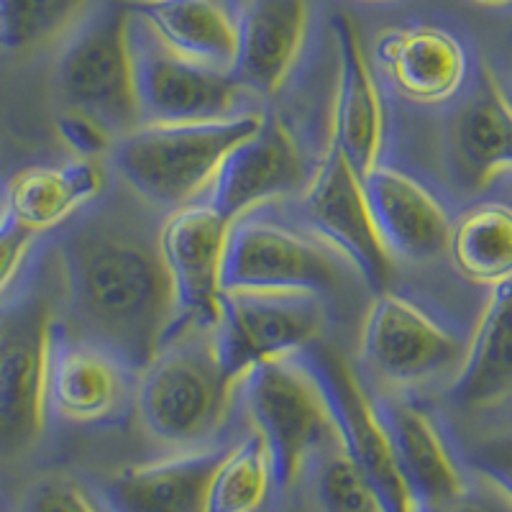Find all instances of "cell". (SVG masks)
<instances>
[{"instance_id": "6da1fadb", "label": "cell", "mask_w": 512, "mask_h": 512, "mask_svg": "<svg viewBox=\"0 0 512 512\" xmlns=\"http://www.w3.org/2000/svg\"><path fill=\"white\" fill-rule=\"evenodd\" d=\"M62 295L85 336L136 374L175 333V300L159 231L128 213L95 210L57 246Z\"/></svg>"}, {"instance_id": "7a4b0ae2", "label": "cell", "mask_w": 512, "mask_h": 512, "mask_svg": "<svg viewBox=\"0 0 512 512\" xmlns=\"http://www.w3.org/2000/svg\"><path fill=\"white\" fill-rule=\"evenodd\" d=\"M262 123L259 111L213 121L141 123L118 136L108 154L128 190L154 208L175 210L203 192L223 157Z\"/></svg>"}, {"instance_id": "3957f363", "label": "cell", "mask_w": 512, "mask_h": 512, "mask_svg": "<svg viewBox=\"0 0 512 512\" xmlns=\"http://www.w3.org/2000/svg\"><path fill=\"white\" fill-rule=\"evenodd\" d=\"M236 384L213 349L210 331H190L167 341L136 374L134 402L149 436L198 448L226 420Z\"/></svg>"}, {"instance_id": "277c9868", "label": "cell", "mask_w": 512, "mask_h": 512, "mask_svg": "<svg viewBox=\"0 0 512 512\" xmlns=\"http://www.w3.org/2000/svg\"><path fill=\"white\" fill-rule=\"evenodd\" d=\"M44 269L0 297V459H18L47 425V372L57 331V297Z\"/></svg>"}, {"instance_id": "5b68a950", "label": "cell", "mask_w": 512, "mask_h": 512, "mask_svg": "<svg viewBox=\"0 0 512 512\" xmlns=\"http://www.w3.org/2000/svg\"><path fill=\"white\" fill-rule=\"evenodd\" d=\"M272 464V487L290 495L315 459L341 446L336 420L297 356L249 369L236 384Z\"/></svg>"}, {"instance_id": "8992f818", "label": "cell", "mask_w": 512, "mask_h": 512, "mask_svg": "<svg viewBox=\"0 0 512 512\" xmlns=\"http://www.w3.org/2000/svg\"><path fill=\"white\" fill-rule=\"evenodd\" d=\"M131 24L126 0H103L67 36L57 59V88L67 111L95 118L113 136L141 126Z\"/></svg>"}, {"instance_id": "52a82bcc", "label": "cell", "mask_w": 512, "mask_h": 512, "mask_svg": "<svg viewBox=\"0 0 512 512\" xmlns=\"http://www.w3.org/2000/svg\"><path fill=\"white\" fill-rule=\"evenodd\" d=\"M326 310L308 292L223 290L210 341L236 382L249 369L287 359L318 341Z\"/></svg>"}, {"instance_id": "ba28073f", "label": "cell", "mask_w": 512, "mask_h": 512, "mask_svg": "<svg viewBox=\"0 0 512 512\" xmlns=\"http://www.w3.org/2000/svg\"><path fill=\"white\" fill-rule=\"evenodd\" d=\"M346 267L328 244L285 223L236 218L223 251V290L308 292L326 295L341 282Z\"/></svg>"}, {"instance_id": "9c48e42d", "label": "cell", "mask_w": 512, "mask_h": 512, "mask_svg": "<svg viewBox=\"0 0 512 512\" xmlns=\"http://www.w3.org/2000/svg\"><path fill=\"white\" fill-rule=\"evenodd\" d=\"M297 361L315 377L336 420L341 448L377 489L384 512H420L408 482L402 477L387 428L377 413L374 397L367 395L359 374L331 346L313 341L297 351Z\"/></svg>"}, {"instance_id": "30bf717a", "label": "cell", "mask_w": 512, "mask_h": 512, "mask_svg": "<svg viewBox=\"0 0 512 512\" xmlns=\"http://www.w3.org/2000/svg\"><path fill=\"white\" fill-rule=\"evenodd\" d=\"M300 210L315 236L331 246L374 295L387 290L395 259L384 249L374 228L361 175L331 141L323 162L305 182Z\"/></svg>"}, {"instance_id": "8fae6325", "label": "cell", "mask_w": 512, "mask_h": 512, "mask_svg": "<svg viewBox=\"0 0 512 512\" xmlns=\"http://www.w3.org/2000/svg\"><path fill=\"white\" fill-rule=\"evenodd\" d=\"M228 228L231 221L208 203L175 208L159 226V254L175 300L172 338L210 331L216 323Z\"/></svg>"}, {"instance_id": "7c38bea8", "label": "cell", "mask_w": 512, "mask_h": 512, "mask_svg": "<svg viewBox=\"0 0 512 512\" xmlns=\"http://www.w3.org/2000/svg\"><path fill=\"white\" fill-rule=\"evenodd\" d=\"M359 354L379 379L420 384L456 367L464 346L454 331L410 297L382 290L361 320Z\"/></svg>"}, {"instance_id": "4fadbf2b", "label": "cell", "mask_w": 512, "mask_h": 512, "mask_svg": "<svg viewBox=\"0 0 512 512\" xmlns=\"http://www.w3.org/2000/svg\"><path fill=\"white\" fill-rule=\"evenodd\" d=\"M131 47L141 123L213 121L239 111L244 88L231 72L210 70L177 57L164 49L136 16L131 24Z\"/></svg>"}, {"instance_id": "5bb4252c", "label": "cell", "mask_w": 512, "mask_h": 512, "mask_svg": "<svg viewBox=\"0 0 512 512\" xmlns=\"http://www.w3.org/2000/svg\"><path fill=\"white\" fill-rule=\"evenodd\" d=\"M134 397L136 372L126 361L57 323L47 372L49 413L80 425L108 423L121 418Z\"/></svg>"}, {"instance_id": "9a60e30c", "label": "cell", "mask_w": 512, "mask_h": 512, "mask_svg": "<svg viewBox=\"0 0 512 512\" xmlns=\"http://www.w3.org/2000/svg\"><path fill=\"white\" fill-rule=\"evenodd\" d=\"M308 182L303 149L282 118L264 116L254 134L241 139L218 164L208 205L228 221L246 216L269 200L303 190Z\"/></svg>"}, {"instance_id": "2e32d148", "label": "cell", "mask_w": 512, "mask_h": 512, "mask_svg": "<svg viewBox=\"0 0 512 512\" xmlns=\"http://www.w3.org/2000/svg\"><path fill=\"white\" fill-rule=\"evenodd\" d=\"M361 187L374 228L392 259L423 264L446 254L454 218L418 180L379 162L361 175Z\"/></svg>"}, {"instance_id": "e0dca14e", "label": "cell", "mask_w": 512, "mask_h": 512, "mask_svg": "<svg viewBox=\"0 0 512 512\" xmlns=\"http://www.w3.org/2000/svg\"><path fill=\"white\" fill-rule=\"evenodd\" d=\"M233 18V80L256 95H274L303 54L310 29V0H241Z\"/></svg>"}, {"instance_id": "ac0fdd59", "label": "cell", "mask_w": 512, "mask_h": 512, "mask_svg": "<svg viewBox=\"0 0 512 512\" xmlns=\"http://www.w3.org/2000/svg\"><path fill=\"white\" fill-rule=\"evenodd\" d=\"M374 405L420 512L461 495L469 474L431 410L408 397H374Z\"/></svg>"}, {"instance_id": "d6986e66", "label": "cell", "mask_w": 512, "mask_h": 512, "mask_svg": "<svg viewBox=\"0 0 512 512\" xmlns=\"http://www.w3.org/2000/svg\"><path fill=\"white\" fill-rule=\"evenodd\" d=\"M336 44L338 77L331 116V144H336L351 167L364 175L382 162L384 105L379 85L361 47L354 18L336 13L331 18Z\"/></svg>"}, {"instance_id": "ffe728a7", "label": "cell", "mask_w": 512, "mask_h": 512, "mask_svg": "<svg viewBox=\"0 0 512 512\" xmlns=\"http://www.w3.org/2000/svg\"><path fill=\"white\" fill-rule=\"evenodd\" d=\"M374 57L405 100L438 105L459 95L469 75V54L451 31L438 26H395L377 36Z\"/></svg>"}, {"instance_id": "44dd1931", "label": "cell", "mask_w": 512, "mask_h": 512, "mask_svg": "<svg viewBox=\"0 0 512 512\" xmlns=\"http://www.w3.org/2000/svg\"><path fill=\"white\" fill-rule=\"evenodd\" d=\"M446 149L451 172L466 190H484L512 175V103L489 72L448 121Z\"/></svg>"}, {"instance_id": "7402d4cb", "label": "cell", "mask_w": 512, "mask_h": 512, "mask_svg": "<svg viewBox=\"0 0 512 512\" xmlns=\"http://www.w3.org/2000/svg\"><path fill=\"white\" fill-rule=\"evenodd\" d=\"M231 446L187 448L162 461L126 466L100 484L111 512H203L210 477Z\"/></svg>"}, {"instance_id": "603a6c76", "label": "cell", "mask_w": 512, "mask_h": 512, "mask_svg": "<svg viewBox=\"0 0 512 512\" xmlns=\"http://www.w3.org/2000/svg\"><path fill=\"white\" fill-rule=\"evenodd\" d=\"M448 397L466 410L497 408L512 397V280L489 287Z\"/></svg>"}, {"instance_id": "cb8c5ba5", "label": "cell", "mask_w": 512, "mask_h": 512, "mask_svg": "<svg viewBox=\"0 0 512 512\" xmlns=\"http://www.w3.org/2000/svg\"><path fill=\"white\" fill-rule=\"evenodd\" d=\"M136 21L182 59L231 72L236 59V18L221 0H131Z\"/></svg>"}, {"instance_id": "d4e9b609", "label": "cell", "mask_w": 512, "mask_h": 512, "mask_svg": "<svg viewBox=\"0 0 512 512\" xmlns=\"http://www.w3.org/2000/svg\"><path fill=\"white\" fill-rule=\"evenodd\" d=\"M103 185V169L95 159L75 157L59 167H29L8 185L6 213L39 236L93 203Z\"/></svg>"}, {"instance_id": "484cf974", "label": "cell", "mask_w": 512, "mask_h": 512, "mask_svg": "<svg viewBox=\"0 0 512 512\" xmlns=\"http://www.w3.org/2000/svg\"><path fill=\"white\" fill-rule=\"evenodd\" d=\"M446 254L464 280L497 287L512 280V205L479 203L451 221Z\"/></svg>"}, {"instance_id": "4316f807", "label": "cell", "mask_w": 512, "mask_h": 512, "mask_svg": "<svg viewBox=\"0 0 512 512\" xmlns=\"http://www.w3.org/2000/svg\"><path fill=\"white\" fill-rule=\"evenodd\" d=\"M272 489V464L259 433L231 446L210 477L203 512H256Z\"/></svg>"}, {"instance_id": "83f0119b", "label": "cell", "mask_w": 512, "mask_h": 512, "mask_svg": "<svg viewBox=\"0 0 512 512\" xmlns=\"http://www.w3.org/2000/svg\"><path fill=\"white\" fill-rule=\"evenodd\" d=\"M95 0H0V52L24 54L70 36Z\"/></svg>"}, {"instance_id": "f1b7e54d", "label": "cell", "mask_w": 512, "mask_h": 512, "mask_svg": "<svg viewBox=\"0 0 512 512\" xmlns=\"http://www.w3.org/2000/svg\"><path fill=\"white\" fill-rule=\"evenodd\" d=\"M315 474V500L323 512H384L377 489L338 446L320 456Z\"/></svg>"}, {"instance_id": "f546056e", "label": "cell", "mask_w": 512, "mask_h": 512, "mask_svg": "<svg viewBox=\"0 0 512 512\" xmlns=\"http://www.w3.org/2000/svg\"><path fill=\"white\" fill-rule=\"evenodd\" d=\"M18 512H111L98 492L67 474H49L29 484Z\"/></svg>"}, {"instance_id": "4dcf8cb0", "label": "cell", "mask_w": 512, "mask_h": 512, "mask_svg": "<svg viewBox=\"0 0 512 512\" xmlns=\"http://www.w3.org/2000/svg\"><path fill=\"white\" fill-rule=\"evenodd\" d=\"M59 139L67 144L77 159H98L105 152H111L116 136L105 126H100L95 118L85 116V113L67 111L57 121Z\"/></svg>"}, {"instance_id": "1f68e13d", "label": "cell", "mask_w": 512, "mask_h": 512, "mask_svg": "<svg viewBox=\"0 0 512 512\" xmlns=\"http://www.w3.org/2000/svg\"><path fill=\"white\" fill-rule=\"evenodd\" d=\"M431 512H512V495L484 474L472 472L461 495L433 507Z\"/></svg>"}, {"instance_id": "d6a6232c", "label": "cell", "mask_w": 512, "mask_h": 512, "mask_svg": "<svg viewBox=\"0 0 512 512\" xmlns=\"http://www.w3.org/2000/svg\"><path fill=\"white\" fill-rule=\"evenodd\" d=\"M36 241V233L13 221L6 210L0 213V297L6 295L8 287L24 267L26 256Z\"/></svg>"}, {"instance_id": "836d02e7", "label": "cell", "mask_w": 512, "mask_h": 512, "mask_svg": "<svg viewBox=\"0 0 512 512\" xmlns=\"http://www.w3.org/2000/svg\"><path fill=\"white\" fill-rule=\"evenodd\" d=\"M472 472L484 474L512 495V433L477 441L469 451Z\"/></svg>"}, {"instance_id": "e575fe53", "label": "cell", "mask_w": 512, "mask_h": 512, "mask_svg": "<svg viewBox=\"0 0 512 512\" xmlns=\"http://www.w3.org/2000/svg\"><path fill=\"white\" fill-rule=\"evenodd\" d=\"M479 6H487V8H507L512 6V0H474Z\"/></svg>"}, {"instance_id": "d590c367", "label": "cell", "mask_w": 512, "mask_h": 512, "mask_svg": "<svg viewBox=\"0 0 512 512\" xmlns=\"http://www.w3.org/2000/svg\"><path fill=\"white\" fill-rule=\"evenodd\" d=\"M361 3H395V0H361Z\"/></svg>"}]
</instances>
